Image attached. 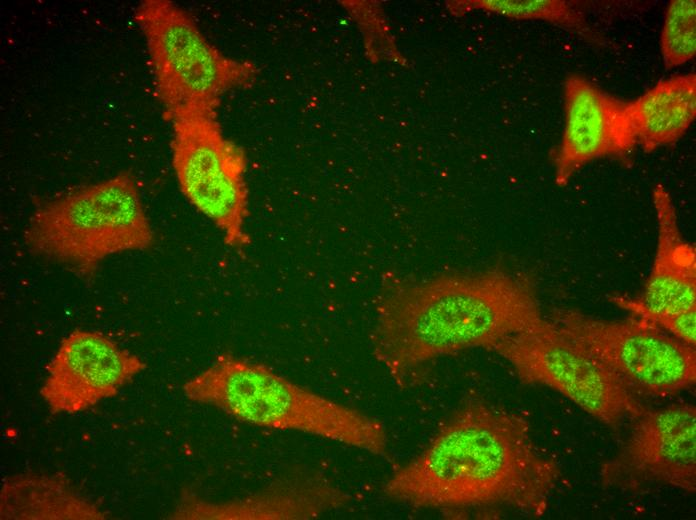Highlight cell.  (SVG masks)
I'll list each match as a JSON object with an SVG mask.
<instances>
[{"label":"cell","mask_w":696,"mask_h":520,"mask_svg":"<svg viewBox=\"0 0 696 520\" xmlns=\"http://www.w3.org/2000/svg\"><path fill=\"white\" fill-rule=\"evenodd\" d=\"M561 475L536 445L526 417L472 395L389 476L382 492L449 518L491 508L541 516Z\"/></svg>","instance_id":"1"},{"label":"cell","mask_w":696,"mask_h":520,"mask_svg":"<svg viewBox=\"0 0 696 520\" xmlns=\"http://www.w3.org/2000/svg\"><path fill=\"white\" fill-rule=\"evenodd\" d=\"M532 279L493 267L412 278L385 272L374 299L372 353L405 388L438 359L491 348L545 321Z\"/></svg>","instance_id":"2"},{"label":"cell","mask_w":696,"mask_h":520,"mask_svg":"<svg viewBox=\"0 0 696 520\" xmlns=\"http://www.w3.org/2000/svg\"><path fill=\"white\" fill-rule=\"evenodd\" d=\"M185 397L255 427L297 431L386 456L384 424L297 384L269 366L222 353L182 387Z\"/></svg>","instance_id":"3"},{"label":"cell","mask_w":696,"mask_h":520,"mask_svg":"<svg viewBox=\"0 0 696 520\" xmlns=\"http://www.w3.org/2000/svg\"><path fill=\"white\" fill-rule=\"evenodd\" d=\"M24 243L37 257L90 279L108 257L144 251L154 232L135 177H112L57 196L40 205L24 230Z\"/></svg>","instance_id":"4"},{"label":"cell","mask_w":696,"mask_h":520,"mask_svg":"<svg viewBox=\"0 0 696 520\" xmlns=\"http://www.w3.org/2000/svg\"><path fill=\"white\" fill-rule=\"evenodd\" d=\"M144 36L156 95L165 117L190 113L217 115L222 97L248 89L259 70L211 44L191 14L169 0H144L134 11Z\"/></svg>","instance_id":"5"},{"label":"cell","mask_w":696,"mask_h":520,"mask_svg":"<svg viewBox=\"0 0 696 520\" xmlns=\"http://www.w3.org/2000/svg\"><path fill=\"white\" fill-rule=\"evenodd\" d=\"M548 320L635 395L671 396L696 382L695 347L645 319H601L564 307L554 308Z\"/></svg>","instance_id":"6"},{"label":"cell","mask_w":696,"mask_h":520,"mask_svg":"<svg viewBox=\"0 0 696 520\" xmlns=\"http://www.w3.org/2000/svg\"><path fill=\"white\" fill-rule=\"evenodd\" d=\"M216 116L190 113L171 120L172 166L188 202L216 225L228 247L242 251L250 244L247 158Z\"/></svg>","instance_id":"7"},{"label":"cell","mask_w":696,"mask_h":520,"mask_svg":"<svg viewBox=\"0 0 696 520\" xmlns=\"http://www.w3.org/2000/svg\"><path fill=\"white\" fill-rule=\"evenodd\" d=\"M491 351L510 363L523 384L560 392L610 428L646 410L613 373L547 318L535 328L502 339Z\"/></svg>","instance_id":"8"},{"label":"cell","mask_w":696,"mask_h":520,"mask_svg":"<svg viewBox=\"0 0 696 520\" xmlns=\"http://www.w3.org/2000/svg\"><path fill=\"white\" fill-rule=\"evenodd\" d=\"M601 481L623 490L658 484L695 493L696 407L673 404L635 417L618 452L602 465Z\"/></svg>","instance_id":"9"},{"label":"cell","mask_w":696,"mask_h":520,"mask_svg":"<svg viewBox=\"0 0 696 520\" xmlns=\"http://www.w3.org/2000/svg\"><path fill=\"white\" fill-rule=\"evenodd\" d=\"M145 362L105 334L76 329L47 366L40 395L53 414H74L111 398L145 369Z\"/></svg>","instance_id":"10"},{"label":"cell","mask_w":696,"mask_h":520,"mask_svg":"<svg viewBox=\"0 0 696 520\" xmlns=\"http://www.w3.org/2000/svg\"><path fill=\"white\" fill-rule=\"evenodd\" d=\"M565 125L553 153L555 182L565 186L586 164L604 157L626 158L638 144L623 101L580 74L563 85Z\"/></svg>","instance_id":"11"},{"label":"cell","mask_w":696,"mask_h":520,"mask_svg":"<svg viewBox=\"0 0 696 520\" xmlns=\"http://www.w3.org/2000/svg\"><path fill=\"white\" fill-rule=\"evenodd\" d=\"M352 496L314 469L292 470L242 497L212 502L184 494L174 519L308 520L346 507Z\"/></svg>","instance_id":"12"},{"label":"cell","mask_w":696,"mask_h":520,"mask_svg":"<svg viewBox=\"0 0 696 520\" xmlns=\"http://www.w3.org/2000/svg\"><path fill=\"white\" fill-rule=\"evenodd\" d=\"M657 244L652 266L638 297L612 295L610 301L631 312L674 315L696 307V249L679 227L676 208L666 187L652 190Z\"/></svg>","instance_id":"13"},{"label":"cell","mask_w":696,"mask_h":520,"mask_svg":"<svg viewBox=\"0 0 696 520\" xmlns=\"http://www.w3.org/2000/svg\"><path fill=\"white\" fill-rule=\"evenodd\" d=\"M638 144L647 153L678 141L696 117V75L679 74L659 81L627 101Z\"/></svg>","instance_id":"14"},{"label":"cell","mask_w":696,"mask_h":520,"mask_svg":"<svg viewBox=\"0 0 696 520\" xmlns=\"http://www.w3.org/2000/svg\"><path fill=\"white\" fill-rule=\"evenodd\" d=\"M58 478L49 477H20L13 478L4 485L3 490L20 494L21 502L28 501L12 508V515L20 509L13 518L31 519L37 508L44 502L39 509L36 518L40 519L42 509H44L42 519H99L101 512L93 505L88 504L79 498L69 486ZM18 499H2V501H14Z\"/></svg>","instance_id":"15"},{"label":"cell","mask_w":696,"mask_h":520,"mask_svg":"<svg viewBox=\"0 0 696 520\" xmlns=\"http://www.w3.org/2000/svg\"><path fill=\"white\" fill-rule=\"evenodd\" d=\"M472 5L509 18L547 21L577 34L587 42L602 43V37L584 14L564 0H482L474 1Z\"/></svg>","instance_id":"16"},{"label":"cell","mask_w":696,"mask_h":520,"mask_svg":"<svg viewBox=\"0 0 696 520\" xmlns=\"http://www.w3.org/2000/svg\"><path fill=\"white\" fill-rule=\"evenodd\" d=\"M660 48L667 70L690 61L696 54V1L669 2L660 34Z\"/></svg>","instance_id":"17"},{"label":"cell","mask_w":696,"mask_h":520,"mask_svg":"<svg viewBox=\"0 0 696 520\" xmlns=\"http://www.w3.org/2000/svg\"><path fill=\"white\" fill-rule=\"evenodd\" d=\"M630 315L645 319L687 345L696 344V307L674 315L652 314L633 310Z\"/></svg>","instance_id":"18"}]
</instances>
